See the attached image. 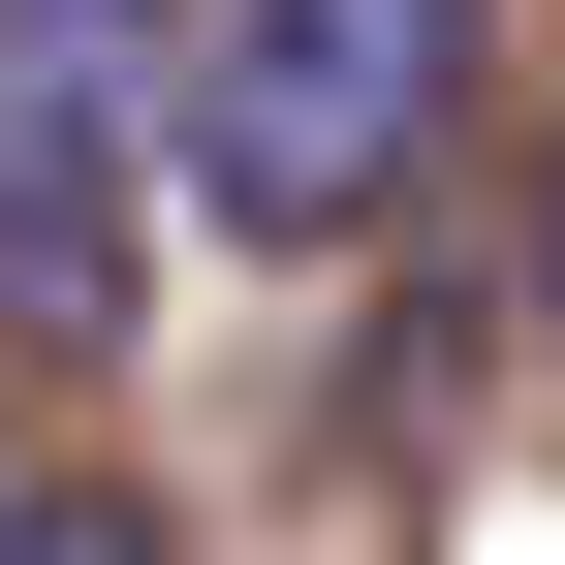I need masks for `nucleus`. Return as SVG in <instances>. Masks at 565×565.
<instances>
[{
    "instance_id": "1",
    "label": "nucleus",
    "mask_w": 565,
    "mask_h": 565,
    "mask_svg": "<svg viewBox=\"0 0 565 565\" xmlns=\"http://www.w3.org/2000/svg\"><path fill=\"white\" fill-rule=\"evenodd\" d=\"M471 95V0H189L158 32V189L252 252H345Z\"/></svg>"
},
{
    "instance_id": "2",
    "label": "nucleus",
    "mask_w": 565,
    "mask_h": 565,
    "mask_svg": "<svg viewBox=\"0 0 565 565\" xmlns=\"http://www.w3.org/2000/svg\"><path fill=\"white\" fill-rule=\"evenodd\" d=\"M0 565H63V471H32V440H0Z\"/></svg>"
},
{
    "instance_id": "3",
    "label": "nucleus",
    "mask_w": 565,
    "mask_h": 565,
    "mask_svg": "<svg viewBox=\"0 0 565 565\" xmlns=\"http://www.w3.org/2000/svg\"><path fill=\"white\" fill-rule=\"evenodd\" d=\"M534 252H565V221H534Z\"/></svg>"
}]
</instances>
